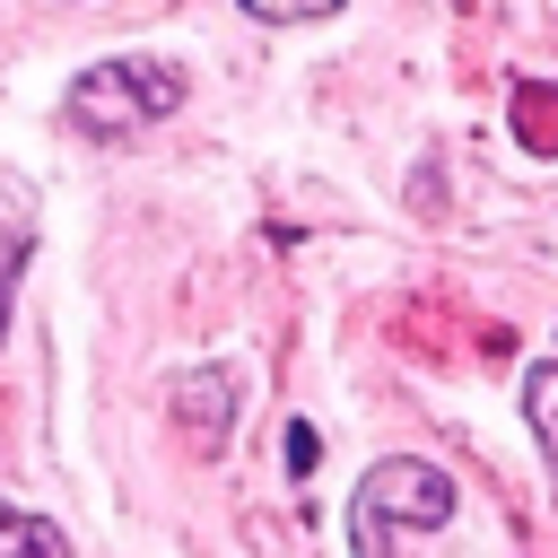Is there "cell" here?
I'll return each mask as SVG.
<instances>
[{"label":"cell","mask_w":558,"mask_h":558,"mask_svg":"<svg viewBox=\"0 0 558 558\" xmlns=\"http://www.w3.org/2000/svg\"><path fill=\"white\" fill-rule=\"evenodd\" d=\"M314 462H323V436H314V427H288V471H296V480H305V471H314Z\"/></svg>","instance_id":"52a82bcc"},{"label":"cell","mask_w":558,"mask_h":558,"mask_svg":"<svg viewBox=\"0 0 558 558\" xmlns=\"http://www.w3.org/2000/svg\"><path fill=\"white\" fill-rule=\"evenodd\" d=\"M174 105H183V70L148 61V52H122V61H96L70 78V122L87 140H131V131L166 122Z\"/></svg>","instance_id":"7a4b0ae2"},{"label":"cell","mask_w":558,"mask_h":558,"mask_svg":"<svg viewBox=\"0 0 558 558\" xmlns=\"http://www.w3.org/2000/svg\"><path fill=\"white\" fill-rule=\"evenodd\" d=\"M9 279H17V253H0V323H9Z\"/></svg>","instance_id":"9c48e42d"},{"label":"cell","mask_w":558,"mask_h":558,"mask_svg":"<svg viewBox=\"0 0 558 558\" xmlns=\"http://www.w3.org/2000/svg\"><path fill=\"white\" fill-rule=\"evenodd\" d=\"M514 131H523V148L558 157V87H514Z\"/></svg>","instance_id":"5b68a950"},{"label":"cell","mask_w":558,"mask_h":558,"mask_svg":"<svg viewBox=\"0 0 558 558\" xmlns=\"http://www.w3.org/2000/svg\"><path fill=\"white\" fill-rule=\"evenodd\" d=\"M523 418H532V436H541V462L558 471V357L523 375Z\"/></svg>","instance_id":"277c9868"},{"label":"cell","mask_w":558,"mask_h":558,"mask_svg":"<svg viewBox=\"0 0 558 558\" xmlns=\"http://www.w3.org/2000/svg\"><path fill=\"white\" fill-rule=\"evenodd\" d=\"M174 410H183V445H192V453H218L235 392H227V375H183V384H174Z\"/></svg>","instance_id":"3957f363"},{"label":"cell","mask_w":558,"mask_h":558,"mask_svg":"<svg viewBox=\"0 0 558 558\" xmlns=\"http://www.w3.org/2000/svg\"><path fill=\"white\" fill-rule=\"evenodd\" d=\"M253 17H323V9H340V0H244Z\"/></svg>","instance_id":"ba28073f"},{"label":"cell","mask_w":558,"mask_h":558,"mask_svg":"<svg viewBox=\"0 0 558 558\" xmlns=\"http://www.w3.org/2000/svg\"><path fill=\"white\" fill-rule=\"evenodd\" d=\"M453 514V480L436 462H375L357 488H349V558H410L418 532H445Z\"/></svg>","instance_id":"6da1fadb"},{"label":"cell","mask_w":558,"mask_h":558,"mask_svg":"<svg viewBox=\"0 0 558 558\" xmlns=\"http://www.w3.org/2000/svg\"><path fill=\"white\" fill-rule=\"evenodd\" d=\"M0 558H70V541L44 514H0Z\"/></svg>","instance_id":"8992f818"}]
</instances>
